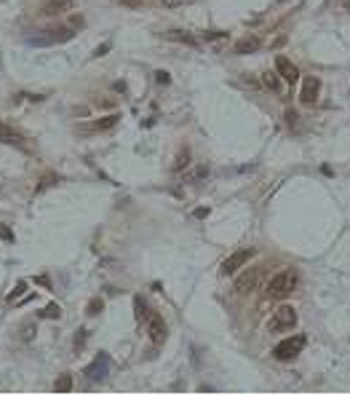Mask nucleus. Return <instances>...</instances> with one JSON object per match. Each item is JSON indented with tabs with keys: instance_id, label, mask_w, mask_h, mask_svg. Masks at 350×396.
<instances>
[{
	"instance_id": "obj_1",
	"label": "nucleus",
	"mask_w": 350,
	"mask_h": 396,
	"mask_svg": "<svg viewBox=\"0 0 350 396\" xmlns=\"http://www.w3.org/2000/svg\"><path fill=\"white\" fill-rule=\"evenodd\" d=\"M297 284H300V276H297V270L286 268V270H281V273H275V276L270 278L268 295H270V297H289L291 292L297 289Z\"/></svg>"
},
{
	"instance_id": "obj_2",
	"label": "nucleus",
	"mask_w": 350,
	"mask_h": 396,
	"mask_svg": "<svg viewBox=\"0 0 350 396\" xmlns=\"http://www.w3.org/2000/svg\"><path fill=\"white\" fill-rule=\"evenodd\" d=\"M302 348H305V337L302 335H294V337L281 340L278 346L273 348V356L278 359V361H289V359L297 356V353H302Z\"/></svg>"
},
{
	"instance_id": "obj_3",
	"label": "nucleus",
	"mask_w": 350,
	"mask_h": 396,
	"mask_svg": "<svg viewBox=\"0 0 350 396\" xmlns=\"http://www.w3.org/2000/svg\"><path fill=\"white\" fill-rule=\"evenodd\" d=\"M297 324V310L291 305H281L273 310V319L268 321L270 332H283V329H291Z\"/></svg>"
},
{
	"instance_id": "obj_4",
	"label": "nucleus",
	"mask_w": 350,
	"mask_h": 396,
	"mask_svg": "<svg viewBox=\"0 0 350 396\" xmlns=\"http://www.w3.org/2000/svg\"><path fill=\"white\" fill-rule=\"evenodd\" d=\"M257 254V249H251V246H246V249H238V252H232L225 263H222V276H232L236 270H241V268H246V263Z\"/></svg>"
},
{
	"instance_id": "obj_5",
	"label": "nucleus",
	"mask_w": 350,
	"mask_h": 396,
	"mask_svg": "<svg viewBox=\"0 0 350 396\" xmlns=\"http://www.w3.org/2000/svg\"><path fill=\"white\" fill-rule=\"evenodd\" d=\"M51 35H30L27 38V43L30 46H54V43H65V40H70L72 35V30H48Z\"/></svg>"
},
{
	"instance_id": "obj_6",
	"label": "nucleus",
	"mask_w": 350,
	"mask_h": 396,
	"mask_svg": "<svg viewBox=\"0 0 350 396\" xmlns=\"http://www.w3.org/2000/svg\"><path fill=\"white\" fill-rule=\"evenodd\" d=\"M166 335H168L166 321L158 316V314H150V316H147V337L153 340V346H163V343H166Z\"/></svg>"
},
{
	"instance_id": "obj_7",
	"label": "nucleus",
	"mask_w": 350,
	"mask_h": 396,
	"mask_svg": "<svg viewBox=\"0 0 350 396\" xmlns=\"http://www.w3.org/2000/svg\"><path fill=\"white\" fill-rule=\"evenodd\" d=\"M259 281H262V268H249V270H243V273L236 278V292H238V295L251 292V289L259 287Z\"/></svg>"
},
{
	"instance_id": "obj_8",
	"label": "nucleus",
	"mask_w": 350,
	"mask_h": 396,
	"mask_svg": "<svg viewBox=\"0 0 350 396\" xmlns=\"http://www.w3.org/2000/svg\"><path fill=\"white\" fill-rule=\"evenodd\" d=\"M107 372H110V356H107V353H99V356L94 359V364L86 367V375L91 380H104V378H107Z\"/></svg>"
},
{
	"instance_id": "obj_9",
	"label": "nucleus",
	"mask_w": 350,
	"mask_h": 396,
	"mask_svg": "<svg viewBox=\"0 0 350 396\" xmlns=\"http://www.w3.org/2000/svg\"><path fill=\"white\" fill-rule=\"evenodd\" d=\"M318 91H321V80L313 78V75H310V78H305V80H302V91H300L302 105H315Z\"/></svg>"
},
{
	"instance_id": "obj_10",
	"label": "nucleus",
	"mask_w": 350,
	"mask_h": 396,
	"mask_svg": "<svg viewBox=\"0 0 350 396\" xmlns=\"http://www.w3.org/2000/svg\"><path fill=\"white\" fill-rule=\"evenodd\" d=\"M275 72H278L286 83H297V80H300V70H297L286 56H275Z\"/></svg>"
},
{
	"instance_id": "obj_11",
	"label": "nucleus",
	"mask_w": 350,
	"mask_h": 396,
	"mask_svg": "<svg viewBox=\"0 0 350 396\" xmlns=\"http://www.w3.org/2000/svg\"><path fill=\"white\" fill-rule=\"evenodd\" d=\"M70 8H72V0H46L43 14H48V16H59V14H67Z\"/></svg>"
},
{
	"instance_id": "obj_12",
	"label": "nucleus",
	"mask_w": 350,
	"mask_h": 396,
	"mask_svg": "<svg viewBox=\"0 0 350 396\" xmlns=\"http://www.w3.org/2000/svg\"><path fill=\"white\" fill-rule=\"evenodd\" d=\"M0 142L19 145V142H22V134H19L16 129H11V126H6V123H0Z\"/></svg>"
},
{
	"instance_id": "obj_13",
	"label": "nucleus",
	"mask_w": 350,
	"mask_h": 396,
	"mask_svg": "<svg viewBox=\"0 0 350 396\" xmlns=\"http://www.w3.org/2000/svg\"><path fill=\"white\" fill-rule=\"evenodd\" d=\"M259 48V38H243L236 43V54H251Z\"/></svg>"
},
{
	"instance_id": "obj_14",
	"label": "nucleus",
	"mask_w": 350,
	"mask_h": 396,
	"mask_svg": "<svg viewBox=\"0 0 350 396\" xmlns=\"http://www.w3.org/2000/svg\"><path fill=\"white\" fill-rule=\"evenodd\" d=\"M168 40H177V43H185V46H195V38L182 33V30H171V33H166Z\"/></svg>"
},
{
	"instance_id": "obj_15",
	"label": "nucleus",
	"mask_w": 350,
	"mask_h": 396,
	"mask_svg": "<svg viewBox=\"0 0 350 396\" xmlns=\"http://www.w3.org/2000/svg\"><path fill=\"white\" fill-rule=\"evenodd\" d=\"M185 166H190V150L187 148H182L177 153V158H174V172H182Z\"/></svg>"
},
{
	"instance_id": "obj_16",
	"label": "nucleus",
	"mask_w": 350,
	"mask_h": 396,
	"mask_svg": "<svg viewBox=\"0 0 350 396\" xmlns=\"http://www.w3.org/2000/svg\"><path fill=\"white\" fill-rule=\"evenodd\" d=\"M118 118L121 116H115V112H112V116H107V118H102V121H97V123H94V129H110V126H115V123H118Z\"/></svg>"
},
{
	"instance_id": "obj_17",
	"label": "nucleus",
	"mask_w": 350,
	"mask_h": 396,
	"mask_svg": "<svg viewBox=\"0 0 350 396\" xmlns=\"http://www.w3.org/2000/svg\"><path fill=\"white\" fill-rule=\"evenodd\" d=\"M62 316V308L56 305V303H51V305H46V310L40 314V319H59Z\"/></svg>"
},
{
	"instance_id": "obj_18",
	"label": "nucleus",
	"mask_w": 350,
	"mask_h": 396,
	"mask_svg": "<svg viewBox=\"0 0 350 396\" xmlns=\"http://www.w3.org/2000/svg\"><path fill=\"white\" fill-rule=\"evenodd\" d=\"M134 308H136V319H139V321L150 316V310H147V305L142 303V297H136V300H134Z\"/></svg>"
},
{
	"instance_id": "obj_19",
	"label": "nucleus",
	"mask_w": 350,
	"mask_h": 396,
	"mask_svg": "<svg viewBox=\"0 0 350 396\" xmlns=\"http://www.w3.org/2000/svg\"><path fill=\"white\" fill-rule=\"evenodd\" d=\"M262 80H265V86H268V89H278V72H265Z\"/></svg>"
},
{
	"instance_id": "obj_20",
	"label": "nucleus",
	"mask_w": 350,
	"mask_h": 396,
	"mask_svg": "<svg viewBox=\"0 0 350 396\" xmlns=\"http://www.w3.org/2000/svg\"><path fill=\"white\" fill-rule=\"evenodd\" d=\"M72 388V378L70 375H62V378L56 380V391H70Z\"/></svg>"
},
{
	"instance_id": "obj_21",
	"label": "nucleus",
	"mask_w": 350,
	"mask_h": 396,
	"mask_svg": "<svg viewBox=\"0 0 350 396\" xmlns=\"http://www.w3.org/2000/svg\"><path fill=\"white\" fill-rule=\"evenodd\" d=\"M24 289H27V284H24V281H19V284H16V292H11V295H8V303H14V300L22 297Z\"/></svg>"
},
{
	"instance_id": "obj_22",
	"label": "nucleus",
	"mask_w": 350,
	"mask_h": 396,
	"mask_svg": "<svg viewBox=\"0 0 350 396\" xmlns=\"http://www.w3.org/2000/svg\"><path fill=\"white\" fill-rule=\"evenodd\" d=\"M155 80L161 83V86H168V83H171V75H168L166 70H158V72H155Z\"/></svg>"
},
{
	"instance_id": "obj_23",
	"label": "nucleus",
	"mask_w": 350,
	"mask_h": 396,
	"mask_svg": "<svg viewBox=\"0 0 350 396\" xmlns=\"http://www.w3.org/2000/svg\"><path fill=\"white\" fill-rule=\"evenodd\" d=\"M102 308H104V303H102V300H91V303H89V314H91V316H97Z\"/></svg>"
},
{
	"instance_id": "obj_24",
	"label": "nucleus",
	"mask_w": 350,
	"mask_h": 396,
	"mask_svg": "<svg viewBox=\"0 0 350 396\" xmlns=\"http://www.w3.org/2000/svg\"><path fill=\"white\" fill-rule=\"evenodd\" d=\"M22 337H24V340H33V337H35V324H24V327H22Z\"/></svg>"
},
{
	"instance_id": "obj_25",
	"label": "nucleus",
	"mask_w": 350,
	"mask_h": 396,
	"mask_svg": "<svg viewBox=\"0 0 350 396\" xmlns=\"http://www.w3.org/2000/svg\"><path fill=\"white\" fill-rule=\"evenodd\" d=\"M225 38H227V33H206L209 43H217V40H225Z\"/></svg>"
},
{
	"instance_id": "obj_26",
	"label": "nucleus",
	"mask_w": 350,
	"mask_h": 396,
	"mask_svg": "<svg viewBox=\"0 0 350 396\" xmlns=\"http://www.w3.org/2000/svg\"><path fill=\"white\" fill-rule=\"evenodd\" d=\"M187 0H163V6L166 8H179V6H185Z\"/></svg>"
},
{
	"instance_id": "obj_27",
	"label": "nucleus",
	"mask_w": 350,
	"mask_h": 396,
	"mask_svg": "<svg viewBox=\"0 0 350 396\" xmlns=\"http://www.w3.org/2000/svg\"><path fill=\"white\" fill-rule=\"evenodd\" d=\"M0 238H6V241H11V231H6V228H3V222H0Z\"/></svg>"
},
{
	"instance_id": "obj_28",
	"label": "nucleus",
	"mask_w": 350,
	"mask_h": 396,
	"mask_svg": "<svg viewBox=\"0 0 350 396\" xmlns=\"http://www.w3.org/2000/svg\"><path fill=\"white\" fill-rule=\"evenodd\" d=\"M107 48H110L107 43H104V46H99L97 51H94V56H102V54H107Z\"/></svg>"
},
{
	"instance_id": "obj_29",
	"label": "nucleus",
	"mask_w": 350,
	"mask_h": 396,
	"mask_svg": "<svg viewBox=\"0 0 350 396\" xmlns=\"http://www.w3.org/2000/svg\"><path fill=\"white\" fill-rule=\"evenodd\" d=\"M347 8H350V0H347Z\"/></svg>"
}]
</instances>
